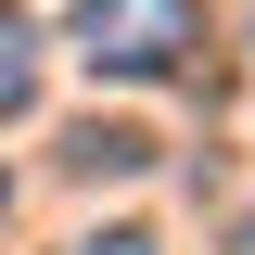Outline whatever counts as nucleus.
I'll return each mask as SVG.
<instances>
[{
    "mask_svg": "<svg viewBox=\"0 0 255 255\" xmlns=\"http://www.w3.org/2000/svg\"><path fill=\"white\" fill-rule=\"evenodd\" d=\"M191 0H77V64L90 77H179L191 64Z\"/></svg>",
    "mask_w": 255,
    "mask_h": 255,
    "instance_id": "nucleus-1",
    "label": "nucleus"
},
{
    "mask_svg": "<svg viewBox=\"0 0 255 255\" xmlns=\"http://www.w3.org/2000/svg\"><path fill=\"white\" fill-rule=\"evenodd\" d=\"M26 102H38V26L0 13V115H26Z\"/></svg>",
    "mask_w": 255,
    "mask_h": 255,
    "instance_id": "nucleus-2",
    "label": "nucleus"
},
{
    "mask_svg": "<svg viewBox=\"0 0 255 255\" xmlns=\"http://www.w3.org/2000/svg\"><path fill=\"white\" fill-rule=\"evenodd\" d=\"M77 166H90V179H140L153 140H140V128H77Z\"/></svg>",
    "mask_w": 255,
    "mask_h": 255,
    "instance_id": "nucleus-3",
    "label": "nucleus"
},
{
    "mask_svg": "<svg viewBox=\"0 0 255 255\" xmlns=\"http://www.w3.org/2000/svg\"><path fill=\"white\" fill-rule=\"evenodd\" d=\"M77 255H166V243H153V230H90Z\"/></svg>",
    "mask_w": 255,
    "mask_h": 255,
    "instance_id": "nucleus-4",
    "label": "nucleus"
}]
</instances>
